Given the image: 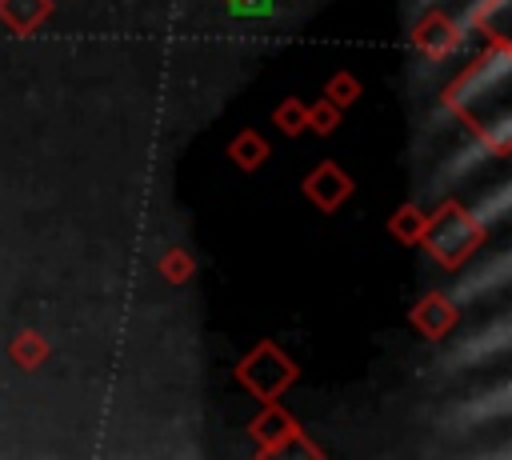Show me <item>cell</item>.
Instances as JSON below:
<instances>
[{"mask_svg": "<svg viewBox=\"0 0 512 460\" xmlns=\"http://www.w3.org/2000/svg\"><path fill=\"white\" fill-rule=\"evenodd\" d=\"M508 112H500L488 128H480V132H472L468 136V144L464 148H456L440 168H436V180H432V188L436 192H444V188H452V184H460L476 164H484L488 156H500L504 148H508Z\"/></svg>", "mask_w": 512, "mask_h": 460, "instance_id": "7a4b0ae2", "label": "cell"}, {"mask_svg": "<svg viewBox=\"0 0 512 460\" xmlns=\"http://www.w3.org/2000/svg\"><path fill=\"white\" fill-rule=\"evenodd\" d=\"M428 4H436V0H416V8H428Z\"/></svg>", "mask_w": 512, "mask_h": 460, "instance_id": "3957f363", "label": "cell"}, {"mask_svg": "<svg viewBox=\"0 0 512 460\" xmlns=\"http://www.w3.org/2000/svg\"><path fill=\"white\" fill-rule=\"evenodd\" d=\"M504 76H508V48H504V44H496V48H492L484 60H476L460 80H452V88H448V92H444V100H440L436 124L464 116L476 100H484L488 92H496V88L504 84Z\"/></svg>", "mask_w": 512, "mask_h": 460, "instance_id": "6da1fadb", "label": "cell"}]
</instances>
